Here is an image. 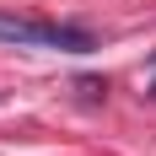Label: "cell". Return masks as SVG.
I'll return each mask as SVG.
<instances>
[{"label":"cell","mask_w":156,"mask_h":156,"mask_svg":"<svg viewBox=\"0 0 156 156\" xmlns=\"http://www.w3.org/2000/svg\"><path fill=\"white\" fill-rule=\"evenodd\" d=\"M0 43H16V48H92V32L81 27H65V22H43V16H22V11H0Z\"/></svg>","instance_id":"obj_1"}]
</instances>
